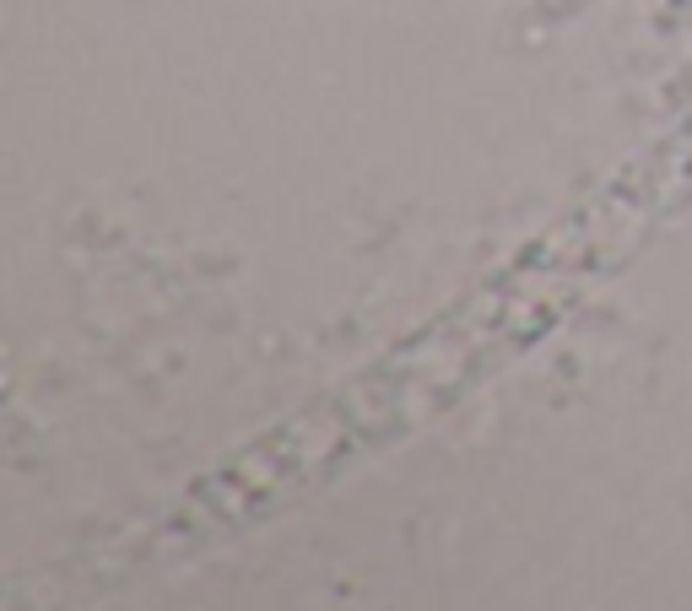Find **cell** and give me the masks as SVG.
<instances>
[]
</instances>
